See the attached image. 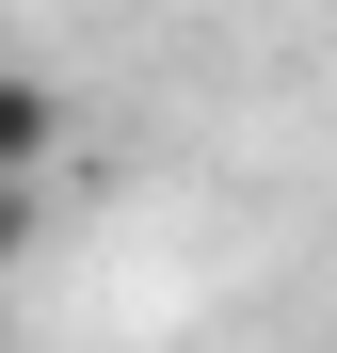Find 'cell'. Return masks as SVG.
Here are the masks:
<instances>
[{
	"instance_id": "cell-1",
	"label": "cell",
	"mask_w": 337,
	"mask_h": 353,
	"mask_svg": "<svg viewBox=\"0 0 337 353\" xmlns=\"http://www.w3.org/2000/svg\"><path fill=\"white\" fill-rule=\"evenodd\" d=\"M65 129H81L65 81H48V65H0V209H32V176L65 161Z\"/></svg>"
},
{
	"instance_id": "cell-2",
	"label": "cell",
	"mask_w": 337,
	"mask_h": 353,
	"mask_svg": "<svg viewBox=\"0 0 337 353\" xmlns=\"http://www.w3.org/2000/svg\"><path fill=\"white\" fill-rule=\"evenodd\" d=\"M0 257H17V209H0Z\"/></svg>"
}]
</instances>
